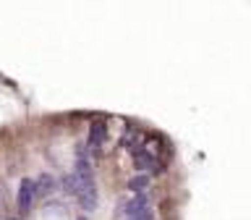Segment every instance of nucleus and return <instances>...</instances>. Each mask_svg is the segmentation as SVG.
I'll return each mask as SVG.
<instances>
[{
	"label": "nucleus",
	"mask_w": 251,
	"mask_h": 220,
	"mask_svg": "<svg viewBox=\"0 0 251 220\" xmlns=\"http://www.w3.org/2000/svg\"><path fill=\"white\" fill-rule=\"evenodd\" d=\"M126 186H128V192H131V194H147V189H149V176H147V173L131 176Z\"/></svg>",
	"instance_id": "nucleus-6"
},
{
	"label": "nucleus",
	"mask_w": 251,
	"mask_h": 220,
	"mask_svg": "<svg viewBox=\"0 0 251 220\" xmlns=\"http://www.w3.org/2000/svg\"><path fill=\"white\" fill-rule=\"evenodd\" d=\"M76 220H86V218H84V215H81V218H76Z\"/></svg>",
	"instance_id": "nucleus-8"
},
{
	"label": "nucleus",
	"mask_w": 251,
	"mask_h": 220,
	"mask_svg": "<svg viewBox=\"0 0 251 220\" xmlns=\"http://www.w3.org/2000/svg\"><path fill=\"white\" fill-rule=\"evenodd\" d=\"M34 186H37V196L39 194H50V192H55L58 189V181H55V176H50V173H42L39 178H34Z\"/></svg>",
	"instance_id": "nucleus-5"
},
{
	"label": "nucleus",
	"mask_w": 251,
	"mask_h": 220,
	"mask_svg": "<svg viewBox=\"0 0 251 220\" xmlns=\"http://www.w3.org/2000/svg\"><path fill=\"white\" fill-rule=\"evenodd\" d=\"M157 155L152 144L149 147H141V149H133V165H136L139 170H149V173H157L160 170V160H157Z\"/></svg>",
	"instance_id": "nucleus-3"
},
{
	"label": "nucleus",
	"mask_w": 251,
	"mask_h": 220,
	"mask_svg": "<svg viewBox=\"0 0 251 220\" xmlns=\"http://www.w3.org/2000/svg\"><path fill=\"white\" fill-rule=\"evenodd\" d=\"M34 199H37L34 178H21V184H19V194H16V207H19L21 215H26V212L31 210Z\"/></svg>",
	"instance_id": "nucleus-2"
},
{
	"label": "nucleus",
	"mask_w": 251,
	"mask_h": 220,
	"mask_svg": "<svg viewBox=\"0 0 251 220\" xmlns=\"http://www.w3.org/2000/svg\"><path fill=\"white\" fill-rule=\"evenodd\" d=\"M126 220H157V218H154V210L149 207V210L139 212V215H131V218H126Z\"/></svg>",
	"instance_id": "nucleus-7"
},
{
	"label": "nucleus",
	"mask_w": 251,
	"mask_h": 220,
	"mask_svg": "<svg viewBox=\"0 0 251 220\" xmlns=\"http://www.w3.org/2000/svg\"><path fill=\"white\" fill-rule=\"evenodd\" d=\"M105 141H107V123L102 118H97V121H92L89 137H86V152H89V157H100Z\"/></svg>",
	"instance_id": "nucleus-1"
},
{
	"label": "nucleus",
	"mask_w": 251,
	"mask_h": 220,
	"mask_svg": "<svg viewBox=\"0 0 251 220\" xmlns=\"http://www.w3.org/2000/svg\"><path fill=\"white\" fill-rule=\"evenodd\" d=\"M149 207H152V204H149V196L147 194H133L131 199L123 204V215L131 218V215H139V212H144Z\"/></svg>",
	"instance_id": "nucleus-4"
},
{
	"label": "nucleus",
	"mask_w": 251,
	"mask_h": 220,
	"mask_svg": "<svg viewBox=\"0 0 251 220\" xmlns=\"http://www.w3.org/2000/svg\"><path fill=\"white\" fill-rule=\"evenodd\" d=\"M8 220H16V218H8Z\"/></svg>",
	"instance_id": "nucleus-9"
}]
</instances>
